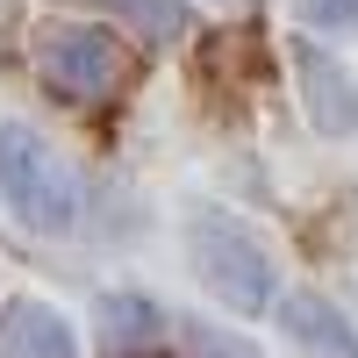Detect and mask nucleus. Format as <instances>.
I'll return each instance as SVG.
<instances>
[{
  "label": "nucleus",
  "instance_id": "obj_1",
  "mask_svg": "<svg viewBox=\"0 0 358 358\" xmlns=\"http://www.w3.org/2000/svg\"><path fill=\"white\" fill-rule=\"evenodd\" d=\"M0 201H8L15 222L36 229V236L72 229V215H79V179H72V165L57 158L29 122H0Z\"/></svg>",
  "mask_w": 358,
  "mask_h": 358
},
{
  "label": "nucleus",
  "instance_id": "obj_2",
  "mask_svg": "<svg viewBox=\"0 0 358 358\" xmlns=\"http://www.w3.org/2000/svg\"><path fill=\"white\" fill-rule=\"evenodd\" d=\"M29 65H36V79L57 101L94 108V101H108L115 86L129 79V50L101 22H43L36 43H29Z\"/></svg>",
  "mask_w": 358,
  "mask_h": 358
},
{
  "label": "nucleus",
  "instance_id": "obj_3",
  "mask_svg": "<svg viewBox=\"0 0 358 358\" xmlns=\"http://www.w3.org/2000/svg\"><path fill=\"white\" fill-rule=\"evenodd\" d=\"M187 251H194V273L208 280L215 301H229L236 315L273 308V258L251 244V229H236L229 215H194Z\"/></svg>",
  "mask_w": 358,
  "mask_h": 358
},
{
  "label": "nucleus",
  "instance_id": "obj_4",
  "mask_svg": "<svg viewBox=\"0 0 358 358\" xmlns=\"http://www.w3.org/2000/svg\"><path fill=\"white\" fill-rule=\"evenodd\" d=\"M294 72H301V101H308V122L322 136H351L358 129V79L344 72V57H330L322 43L294 36Z\"/></svg>",
  "mask_w": 358,
  "mask_h": 358
},
{
  "label": "nucleus",
  "instance_id": "obj_5",
  "mask_svg": "<svg viewBox=\"0 0 358 358\" xmlns=\"http://www.w3.org/2000/svg\"><path fill=\"white\" fill-rule=\"evenodd\" d=\"M0 358H79L72 322L43 301H8L0 308Z\"/></svg>",
  "mask_w": 358,
  "mask_h": 358
},
{
  "label": "nucleus",
  "instance_id": "obj_6",
  "mask_svg": "<svg viewBox=\"0 0 358 358\" xmlns=\"http://www.w3.org/2000/svg\"><path fill=\"white\" fill-rule=\"evenodd\" d=\"M280 322H287V337H294V351H301V358H358L351 322L322 301V294H287Z\"/></svg>",
  "mask_w": 358,
  "mask_h": 358
},
{
  "label": "nucleus",
  "instance_id": "obj_7",
  "mask_svg": "<svg viewBox=\"0 0 358 358\" xmlns=\"http://www.w3.org/2000/svg\"><path fill=\"white\" fill-rule=\"evenodd\" d=\"M158 330H165V315L143 301V294H108V301H101V344H108V358H136V351H151Z\"/></svg>",
  "mask_w": 358,
  "mask_h": 358
},
{
  "label": "nucleus",
  "instance_id": "obj_8",
  "mask_svg": "<svg viewBox=\"0 0 358 358\" xmlns=\"http://www.w3.org/2000/svg\"><path fill=\"white\" fill-rule=\"evenodd\" d=\"M101 8H122V15L136 22V36H143V43H172L179 29H187V15H179L172 0H101Z\"/></svg>",
  "mask_w": 358,
  "mask_h": 358
},
{
  "label": "nucleus",
  "instance_id": "obj_9",
  "mask_svg": "<svg viewBox=\"0 0 358 358\" xmlns=\"http://www.w3.org/2000/svg\"><path fill=\"white\" fill-rule=\"evenodd\" d=\"M179 330H187V344H194L201 358H258V351H251L244 337H222V330H208V322H194V315L179 322Z\"/></svg>",
  "mask_w": 358,
  "mask_h": 358
},
{
  "label": "nucleus",
  "instance_id": "obj_10",
  "mask_svg": "<svg viewBox=\"0 0 358 358\" xmlns=\"http://www.w3.org/2000/svg\"><path fill=\"white\" fill-rule=\"evenodd\" d=\"M301 15L315 29H358V0H301Z\"/></svg>",
  "mask_w": 358,
  "mask_h": 358
}]
</instances>
